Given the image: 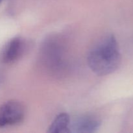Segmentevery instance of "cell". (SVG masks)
<instances>
[{
    "instance_id": "3",
    "label": "cell",
    "mask_w": 133,
    "mask_h": 133,
    "mask_svg": "<svg viewBox=\"0 0 133 133\" xmlns=\"http://www.w3.org/2000/svg\"><path fill=\"white\" fill-rule=\"evenodd\" d=\"M26 43L24 39L16 36L9 40L2 50L1 61L5 64H11L16 62L24 53Z\"/></svg>"
},
{
    "instance_id": "6",
    "label": "cell",
    "mask_w": 133,
    "mask_h": 133,
    "mask_svg": "<svg viewBox=\"0 0 133 133\" xmlns=\"http://www.w3.org/2000/svg\"><path fill=\"white\" fill-rule=\"evenodd\" d=\"M3 1V0H0V4H1V2H2V1Z\"/></svg>"
},
{
    "instance_id": "1",
    "label": "cell",
    "mask_w": 133,
    "mask_h": 133,
    "mask_svg": "<svg viewBox=\"0 0 133 133\" xmlns=\"http://www.w3.org/2000/svg\"><path fill=\"white\" fill-rule=\"evenodd\" d=\"M122 60L116 38L113 35L105 36L89 51L87 57L88 66L99 76L109 75L119 66Z\"/></svg>"
},
{
    "instance_id": "5",
    "label": "cell",
    "mask_w": 133,
    "mask_h": 133,
    "mask_svg": "<svg viewBox=\"0 0 133 133\" xmlns=\"http://www.w3.org/2000/svg\"><path fill=\"white\" fill-rule=\"evenodd\" d=\"M71 119L67 113H61L55 117L48 127L49 133H69L70 129Z\"/></svg>"
},
{
    "instance_id": "2",
    "label": "cell",
    "mask_w": 133,
    "mask_h": 133,
    "mask_svg": "<svg viewBox=\"0 0 133 133\" xmlns=\"http://www.w3.org/2000/svg\"><path fill=\"white\" fill-rule=\"evenodd\" d=\"M25 110L23 104L10 100L0 105V127L15 125L23 122Z\"/></svg>"
},
{
    "instance_id": "4",
    "label": "cell",
    "mask_w": 133,
    "mask_h": 133,
    "mask_svg": "<svg viewBox=\"0 0 133 133\" xmlns=\"http://www.w3.org/2000/svg\"><path fill=\"white\" fill-rule=\"evenodd\" d=\"M101 123L100 119L96 116L86 114L76 118L70 125V129L77 133H92L99 128Z\"/></svg>"
}]
</instances>
